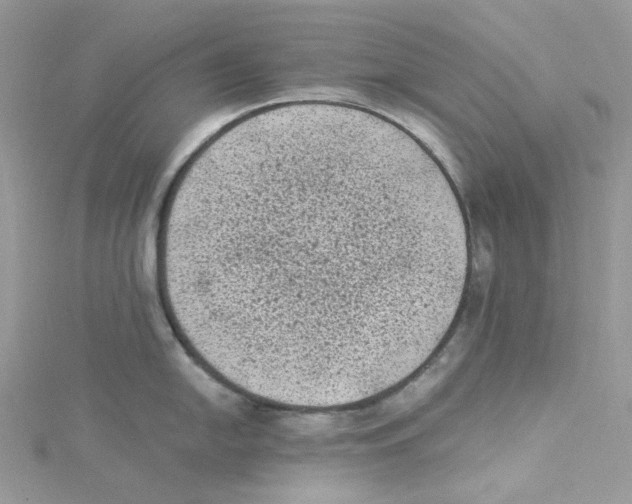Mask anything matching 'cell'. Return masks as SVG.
<instances>
[{"instance_id": "obj_1", "label": "cell", "mask_w": 632, "mask_h": 504, "mask_svg": "<svg viewBox=\"0 0 632 504\" xmlns=\"http://www.w3.org/2000/svg\"><path fill=\"white\" fill-rule=\"evenodd\" d=\"M451 260L429 176L380 143L311 128L248 146L188 189L168 252L198 331L310 361L380 340Z\"/></svg>"}]
</instances>
